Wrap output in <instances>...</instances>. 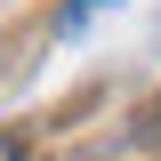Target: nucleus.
<instances>
[{"label": "nucleus", "instance_id": "obj_2", "mask_svg": "<svg viewBox=\"0 0 161 161\" xmlns=\"http://www.w3.org/2000/svg\"><path fill=\"white\" fill-rule=\"evenodd\" d=\"M0 161H24V145H16V137H0Z\"/></svg>", "mask_w": 161, "mask_h": 161}, {"label": "nucleus", "instance_id": "obj_1", "mask_svg": "<svg viewBox=\"0 0 161 161\" xmlns=\"http://www.w3.org/2000/svg\"><path fill=\"white\" fill-rule=\"evenodd\" d=\"M97 8H105V0H73V8H64V32H80V24L97 16Z\"/></svg>", "mask_w": 161, "mask_h": 161}]
</instances>
